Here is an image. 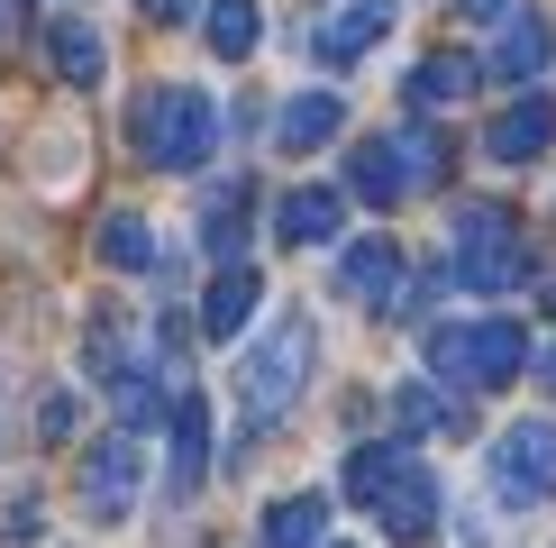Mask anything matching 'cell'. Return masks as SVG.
Returning <instances> with one entry per match:
<instances>
[{
	"label": "cell",
	"instance_id": "4",
	"mask_svg": "<svg viewBox=\"0 0 556 548\" xmlns=\"http://www.w3.org/2000/svg\"><path fill=\"white\" fill-rule=\"evenodd\" d=\"M529 274V238L511 201H466L456 211V284L466 292H511Z\"/></svg>",
	"mask_w": 556,
	"mask_h": 548
},
{
	"label": "cell",
	"instance_id": "7",
	"mask_svg": "<svg viewBox=\"0 0 556 548\" xmlns=\"http://www.w3.org/2000/svg\"><path fill=\"white\" fill-rule=\"evenodd\" d=\"M137 485H147V457H137L128 429H110V439L83 457V512L110 531V521H128V512H137Z\"/></svg>",
	"mask_w": 556,
	"mask_h": 548
},
{
	"label": "cell",
	"instance_id": "23",
	"mask_svg": "<svg viewBox=\"0 0 556 548\" xmlns=\"http://www.w3.org/2000/svg\"><path fill=\"white\" fill-rule=\"evenodd\" d=\"M91 247H101L110 274H147L155 265V238H147V220H137V211H110L101 228H91Z\"/></svg>",
	"mask_w": 556,
	"mask_h": 548
},
{
	"label": "cell",
	"instance_id": "32",
	"mask_svg": "<svg viewBox=\"0 0 556 548\" xmlns=\"http://www.w3.org/2000/svg\"><path fill=\"white\" fill-rule=\"evenodd\" d=\"M0 448H10V384H0Z\"/></svg>",
	"mask_w": 556,
	"mask_h": 548
},
{
	"label": "cell",
	"instance_id": "20",
	"mask_svg": "<svg viewBox=\"0 0 556 548\" xmlns=\"http://www.w3.org/2000/svg\"><path fill=\"white\" fill-rule=\"evenodd\" d=\"M83 365H91L101 384H119V375H137V365H147V357H137V338H128V320H119V311H91V329H83Z\"/></svg>",
	"mask_w": 556,
	"mask_h": 548
},
{
	"label": "cell",
	"instance_id": "1",
	"mask_svg": "<svg viewBox=\"0 0 556 548\" xmlns=\"http://www.w3.org/2000/svg\"><path fill=\"white\" fill-rule=\"evenodd\" d=\"M128 147L155 174H201L211 147H219V101L201 83H147L128 101Z\"/></svg>",
	"mask_w": 556,
	"mask_h": 548
},
{
	"label": "cell",
	"instance_id": "18",
	"mask_svg": "<svg viewBox=\"0 0 556 548\" xmlns=\"http://www.w3.org/2000/svg\"><path fill=\"white\" fill-rule=\"evenodd\" d=\"M319 531H329V494H283L265 512L256 548H319Z\"/></svg>",
	"mask_w": 556,
	"mask_h": 548
},
{
	"label": "cell",
	"instance_id": "28",
	"mask_svg": "<svg viewBox=\"0 0 556 548\" xmlns=\"http://www.w3.org/2000/svg\"><path fill=\"white\" fill-rule=\"evenodd\" d=\"M18 28H28V0H0V46H10Z\"/></svg>",
	"mask_w": 556,
	"mask_h": 548
},
{
	"label": "cell",
	"instance_id": "9",
	"mask_svg": "<svg viewBox=\"0 0 556 548\" xmlns=\"http://www.w3.org/2000/svg\"><path fill=\"white\" fill-rule=\"evenodd\" d=\"M201 475H211V402L201 394H174V457H165V494L192 502Z\"/></svg>",
	"mask_w": 556,
	"mask_h": 548
},
{
	"label": "cell",
	"instance_id": "30",
	"mask_svg": "<svg viewBox=\"0 0 556 548\" xmlns=\"http://www.w3.org/2000/svg\"><path fill=\"white\" fill-rule=\"evenodd\" d=\"M539 394L556 402V348H539Z\"/></svg>",
	"mask_w": 556,
	"mask_h": 548
},
{
	"label": "cell",
	"instance_id": "22",
	"mask_svg": "<svg viewBox=\"0 0 556 548\" xmlns=\"http://www.w3.org/2000/svg\"><path fill=\"white\" fill-rule=\"evenodd\" d=\"M375 512H383V531H392V539H429V521H438V485H429L420 466H410L402 485L375 502Z\"/></svg>",
	"mask_w": 556,
	"mask_h": 548
},
{
	"label": "cell",
	"instance_id": "14",
	"mask_svg": "<svg viewBox=\"0 0 556 548\" xmlns=\"http://www.w3.org/2000/svg\"><path fill=\"white\" fill-rule=\"evenodd\" d=\"M338 128H346V101H338V91H301V101L274 110V147H283V155H319Z\"/></svg>",
	"mask_w": 556,
	"mask_h": 548
},
{
	"label": "cell",
	"instance_id": "31",
	"mask_svg": "<svg viewBox=\"0 0 556 548\" xmlns=\"http://www.w3.org/2000/svg\"><path fill=\"white\" fill-rule=\"evenodd\" d=\"M502 10H511V0H466V18H502Z\"/></svg>",
	"mask_w": 556,
	"mask_h": 548
},
{
	"label": "cell",
	"instance_id": "12",
	"mask_svg": "<svg viewBox=\"0 0 556 548\" xmlns=\"http://www.w3.org/2000/svg\"><path fill=\"white\" fill-rule=\"evenodd\" d=\"M556 147V101L539 91V101H511L493 120V137H483V155H493V165H529V155H547Z\"/></svg>",
	"mask_w": 556,
	"mask_h": 548
},
{
	"label": "cell",
	"instance_id": "19",
	"mask_svg": "<svg viewBox=\"0 0 556 548\" xmlns=\"http://www.w3.org/2000/svg\"><path fill=\"white\" fill-rule=\"evenodd\" d=\"M201 37H211V55L247 64L256 37H265V10H256V0H211V10H201Z\"/></svg>",
	"mask_w": 556,
	"mask_h": 548
},
{
	"label": "cell",
	"instance_id": "27",
	"mask_svg": "<svg viewBox=\"0 0 556 548\" xmlns=\"http://www.w3.org/2000/svg\"><path fill=\"white\" fill-rule=\"evenodd\" d=\"M74 429H83V402H74V394H37V439H46V448H64Z\"/></svg>",
	"mask_w": 556,
	"mask_h": 548
},
{
	"label": "cell",
	"instance_id": "13",
	"mask_svg": "<svg viewBox=\"0 0 556 548\" xmlns=\"http://www.w3.org/2000/svg\"><path fill=\"white\" fill-rule=\"evenodd\" d=\"M375 37H392V0H346L338 18H319V37H311V55L319 64H356Z\"/></svg>",
	"mask_w": 556,
	"mask_h": 548
},
{
	"label": "cell",
	"instance_id": "16",
	"mask_svg": "<svg viewBox=\"0 0 556 548\" xmlns=\"http://www.w3.org/2000/svg\"><path fill=\"white\" fill-rule=\"evenodd\" d=\"M547 64H556V18L520 10L511 28H502V46H493V74H502V83H539Z\"/></svg>",
	"mask_w": 556,
	"mask_h": 548
},
{
	"label": "cell",
	"instance_id": "29",
	"mask_svg": "<svg viewBox=\"0 0 556 548\" xmlns=\"http://www.w3.org/2000/svg\"><path fill=\"white\" fill-rule=\"evenodd\" d=\"M147 18H201V0H147Z\"/></svg>",
	"mask_w": 556,
	"mask_h": 548
},
{
	"label": "cell",
	"instance_id": "8",
	"mask_svg": "<svg viewBox=\"0 0 556 548\" xmlns=\"http://www.w3.org/2000/svg\"><path fill=\"white\" fill-rule=\"evenodd\" d=\"M402 274H410V257H402L392 238H356V247L338 257V292H346V302H365V311H392V302L410 292Z\"/></svg>",
	"mask_w": 556,
	"mask_h": 548
},
{
	"label": "cell",
	"instance_id": "3",
	"mask_svg": "<svg viewBox=\"0 0 556 548\" xmlns=\"http://www.w3.org/2000/svg\"><path fill=\"white\" fill-rule=\"evenodd\" d=\"M301 384H311V320L283 311L256 348H247V365H238V411H247L256 429H274V421L301 402Z\"/></svg>",
	"mask_w": 556,
	"mask_h": 548
},
{
	"label": "cell",
	"instance_id": "5",
	"mask_svg": "<svg viewBox=\"0 0 556 548\" xmlns=\"http://www.w3.org/2000/svg\"><path fill=\"white\" fill-rule=\"evenodd\" d=\"M429 365L447 384H511L529 365V338L511 329V320H475V329H438L429 338Z\"/></svg>",
	"mask_w": 556,
	"mask_h": 548
},
{
	"label": "cell",
	"instance_id": "15",
	"mask_svg": "<svg viewBox=\"0 0 556 548\" xmlns=\"http://www.w3.org/2000/svg\"><path fill=\"white\" fill-rule=\"evenodd\" d=\"M46 74H55V83H74V91H91V83L110 74L101 28H83V18H55V28H46Z\"/></svg>",
	"mask_w": 556,
	"mask_h": 548
},
{
	"label": "cell",
	"instance_id": "17",
	"mask_svg": "<svg viewBox=\"0 0 556 548\" xmlns=\"http://www.w3.org/2000/svg\"><path fill=\"white\" fill-rule=\"evenodd\" d=\"M247 228H256V192H247V183H219L211 211H201V247H211L219 265H247Z\"/></svg>",
	"mask_w": 556,
	"mask_h": 548
},
{
	"label": "cell",
	"instance_id": "26",
	"mask_svg": "<svg viewBox=\"0 0 556 548\" xmlns=\"http://www.w3.org/2000/svg\"><path fill=\"white\" fill-rule=\"evenodd\" d=\"M392 421L402 429H447V402H438L429 384H402V394H392Z\"/></svg>",
	"mask_w": 556,
	"mask_h": 548
},
{
	"label": "cell",
	"instance_id": "2",
	"mask_svg": "<svg viewBox=\"0 0 556 548\" xmlns=\"http://www.w3.org/2000/svg\"><path fill=\"white\" fill-rule=\"evenodd\" d=\"M438 165H447V137L438 128H392V137H365L356 155H346V192L375 201V211H402V201H420Z\"/></svg>",
	"mask_w": 556,
	"mask_h": 548
},
{
	"label": "cell",
	"instance_id": "6",
	"mask_svg": "<svg viewBox=\"0 0 556 548\" xmlns=\"http://www.w3.org/2000/svg\"><path fill=\"white\" fill-rule=\"evenodd\" d=\"M493 494L511 502V512H529V502H556V421L502 429V448H493Z\"/></svg>",
	"mask_w": 556,
	"mask_h": 548
},
{
	"label": "cell",
	"instance_id": "10",
	"mask_svg": "<svg viewBox=\"0 0 556 548\" xmlns=\"http://www.w3.org/2000/svg\"><path fill=\"white\" fill-rule=\"evenodd\" d=\"M256 302H265V274L256 265H219L211 274V292H201V338H247V320H256Z\"/></svg>",
	"mask_w": 556,
	"mask_h": 548
},
{
	"label": "cell",
	"instance_id": "25",
	"mask_svg": "<svg viewBox=\"0 0 556 548\" xmlns=\"http://www.w3.org/2000/svg\"><path fill=\"white\" fill-rule=\"evenodd\" d=\"M110 411H119V429L137 439V429H155V421H165V384H155L147 365H137V375H119V384H110Z\"/></svg>",
	"mask_w": 556,
	"mask_h": 548
},
{
	"label": "cell",
	"instance_id": "21",
	"mask_svg": "<svg viewBox=\"0 0 556 548\" xmlns=\"http://www.w3.org/2000/svg\"><path fill=\"white\" fill-rule=\"evenodd\" d=\"M466 91H475V64H466V55H429V64H410L402 101H410V110H456Z\"/></svg>",
	"mask_w": 556,
	"mask_h": 548
},
{
	"label": "cell",
	"instance_id": "24",
	"mask_svg": "<svg viewBox=\"0 0 556 548\" xmlns=\"http://www.w3.org/2000/svg\"><path fill=\"white\" fill-rule=\"evenodd\" d=\"M402 475H410V457H402V448H383V439L346 457V494H356V502H383L392 485H402Z\"/></svg>",
	"mask_w": 556,
	"mask_h": 548
},
{
	"label": "cell",
	"instance_id": "11",
	"mask_svg": "<svg viewBox=\"0 0 556 548\" xmlns=\"http://www.w3.org/2000/svg\"><path fill=\"white\" fill-rule=\"evenodd\" d=\"M338 220H346V192H329V183H301V192L274 201V238L283 247H329Z\"/></svg>",
	"mask_w": 556,
	"mask_h": 548
}]
</instances>
